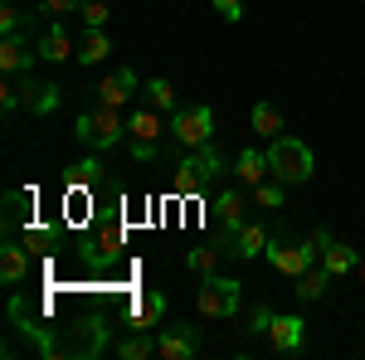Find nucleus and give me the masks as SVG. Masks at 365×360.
I'll return each instance as SVG.
<instances>
[{"label":"nucleus","mask_w":365,"mask_h":360,"mask_svg":"<svg viewBox=\"0 0 365 360\" xmlns=\"http://www.w3.org/2000/svg\"><path fill=\"white\" fill-rule=\"evenodd\" d=\"M73 137L83 141L88 151H113L117 141L127 137V122H122V112H117V108L98 103L93 112H83V117L73 122Z\"/></svg>","instance_id":"obj_1"},{"label":"nucleus","mask_w":365,"mask_h":360,"mask_svg":"<svg viewBox=\"0 0 365 360\" xmlns=\"http://www.w3.org/2000/svg\"><path fill=\"white\" fill-rule=\"evenodd\" d=\"M268 170L282 185H307L312 180V151L297 137H273L268 141Z\"/></svg>","instance_id":"obj_2"},{"label":"nucleus","mask_w":365,"mask_h":360,"mask_svg":"<svg viewBox=\"0 0 365 360\" xmlns=\"http://www.w3.org/2000/svg\"><path fill=\"white\" fill-rule=\"evenodd\" d=\"M239 297H244V287L234 282V277H200V292H195V307L205 322H229V317H239Z\"/></svg>","instance_id":"obj_3"},{"label":"nucleus","mask_w":365,"mask_h":360,"mask_svg":"<svg viewBox=\"0 0 365 360\" xmlns=\"http://www.w3.org/2000/svg\"><path fill=\"white\" fill-rule=\"evenodd\" d=\"M225 170V161H220V151L215 146H200V151H185V161H180V170H175V190L180 195H200L215 175Z\"/></svg>","instance_id":"obj_4"},{"label":"nucleus","mask_w":365,"mask_h":360,"mask_svg":"<svg viewBox=\"0 0 365 360\" xmlns=\"http://www.w3.org/2000/svg\"><path fill=\"white\" fill-rule=\"evenodd\" d=\"M170 137L180 141L185 151L210 146V137H215V112L210 108H175V117H170Z\"/></svg>","instance_id":"obj_5"},{"label":"nucleus","mask_w":365,"mask_h":360,"mask_svg":"<svg viewBox=\"0 0 365 360\" xmlns=\"http://www.w3.org/2000/svg\"><path fill=\"white\" fill-rule=\"evenodd\" d=\"M161 112L156 108H141V112H132V122H127V137H132V161H156V141H161Z\"/></svg>","instance_id":"obj_6"},{"label":"nucleus","mask_w":365,"mask_h":360,"mask_svg":"<svg viewBox=\"0 0 365 360\" xmlns=\"http://www.w3.org/2000/svg\"><path fill=\"white\" fill-rule=\"evenodd\" d=\"M317 249H322L317 239H307V244H268V263H273L282 277H302L312 263H317Z\"/></svg>","instance_id":"obj_7"},{"label":"nucleus","mask_w":365,"mask_h":360,"mask_svg":"<svg viewBox=\"0 0 365 360\" xmlns=\"http://www.w3.org/2000/svg\"><path fill=\"white\" fill-rule=\"evenodd\" d=\"M312 239L322 244V268H327L331 277H346V273H356V268H361V253L351 249L346 239H331L327 229H317Z\"/></svg>","instance_id":"obj_8"},{"label":"nucleus","mask_w":365,"mask_h":360,"mask_svg":"<svg viewBox=\"0 0 365 360\" xmlns=\"http://www.w3.org/2000/svg\"><path fill=\"white\" fill-rule=\"evenodd\" d=\"M34 58H39V49L29 44L25 34H0V68H5L10 78H15V73L25 78L29 68H34Z\"/></svg>","instance_id":"obj_9"},{"label":"nucleus","mask_w":365,"mask_h":360,"mask_svg":"<svg viewBox=\"0 0 365 360\" xmlns=\"http://www.w3.org/2000/svg\"><path fill=\"white\" fill-rule=\"evenodd\" d=\"M161 317H166V297L161 292H132V302H127V326L132 331L161 326Z\"/></svg>","instance_id":"obj_10"},{"label":"nucleus","mask_w":365,"mask_h":360,"mask_svg":"<svg viewBox=\"0 0 365 360\" xmlns=\"http://www.w3.org/2000/svg\"><path fill=\"white\" fill-rule=\"evenodd\" d=\"M195 346H200V336L195 326H161V336H156V356L161 360H190L195 356Z\"/></svg>","instance_id":"obj_11"},{"label":"nucleus","mask_w":365,"mask_h":360,"mask_svg":"<svg viewBox=\"0 0 365 360\" xmlns=\"http://www.w3.org/2000/svg\"><path fill=\"white\" fill-rule=\"evenodd\" d=\"M234 258H258V253H268V229L263 224H253V220H244L234 234H229V244H225Z\"/></svg>","instance_id":"obj_12"},{"label":"nucleus","mask_w":365,"mask_h":360,"mask_svg":"<svg viewBox=\"0 0 365 360\" xmlns=\"http://www.w3.org/2000/svg\"><path fill=\"white\" fill-rule=\"evenodd\" d=\"M268 351L297 356V351H302V317H273V326H268Z\"/></svg>","instance_id":"obj_13"},{"label":"nucleus","mask_w":365,"mask_h":360,"mask_svg":"<svg viewBox=\"0 0 365 360\" xmlns=\"http://www.w3.org/2000/svg\"><path fill=\"white\" fill-rule=\"evenodd\" d=\"M20 98H25V108L34 112V117H49V112L58 108V83H44V78H29V73H25Z\"/></svg>","instance_id":"obj_14"},{"label":"nucleus","mask_w":365,"mask_h":360,"mask_svg":"<svg viewBox=\"0 0 365 360\" xmlns=\"http://www.w3.org/2000/svg\"><path fill=\"white\" fill-rule=\"evenodd\" d=\"M93 93H98V103H108V108H122V103L137 93V73H132V68H117V73H108V78L93 88Z\"/></svg>","instance_id":"obj_15"},{"label":"nucleus","mask_w":365,"mask_h":360,"mask_svg":"<svg viewBox=\"0 0 365 360\" xmlns=\"http://www.w3.org/2000/svg\"><path fill=\"white\" fill-rule=\"evenodd\" d=\"M34 49H39V58H49V63H63L68 54H78V44L68 39V29H63V25H49L39 39H34Z\"/></svg>","instance_id":"obj_16"},{"label":"nucleus","mask_w":365,"mask_h":360,"mask_svg":"<svg viewBox=\"0 0 365 360\" xmlns=\"http://www.w3.org/2000/svg\"><path fill=\"white\" fill-rule=\"evenodd\" d=\"M25 273H29V244H5L0 249V282L15 287V282H25Z\"/></svg>","instance_id":"obj_17"},{"label":"nucleus","mask_w":365,"mask_h":360,"mask_svg":"<svg viewBox=\"0 0 365 360\" xmlns=\"http://www.w3.org/2000/svg\"><path fill=\"white\" fill-rule=\"evenodd\" d=\"M210 220L225 224V234H234V229L244 224V195H239V190L215 195V205H210Z\"/></svg>","instance_id":"obj_18"},{"label":"nucleus","mask_w":365,"mask_h":360,"mask_svg":"<svg viewBox=\"0 0 365 360\" xmlns=\"http://www.w3.org/2000/svg\"><path fill=\"white\" fill-rule=\"evenodd\" d=\"M292 282H297L292 292H297L302 302H317V297H327V287H331V273H327L322 263H312L307 273H302V277H292Z\"/></svg>","instance_id":"obj_19"},{"label":"nucleus","mask_w":365,"mask_h":360,"mask_svg":"<svg viewBox=\"0 0 365 360\" xmlns=\"http://www.w3.org/2000/svg\"><path fill=\"white\" fill-rule=\"evenodd\" d=\"M113 54V39H108V29H88L83 39H78V63H98V58H108Z\"/></svg>","instance_id":"obj_20"},{"label":"nucleus","mask_w":365,"mask_h":360,"mask_svg":"<svg viewBox=\"0 0 365 360\" xmlns=\"http://www.w3.org/2000/svg\"><path fill=\"white\" fill-rule=\"evenodd\" d=\"M234 175H239L244 185H258V180H263V175H273V170H268V156H263V151H239Z\"/></svg>","instance_id":"obj_21"},{"label":"nucleus","mask_w":365,"mask_h":360,"mask_svg":"<svg viewBox=\"0 0 365 360\" xmlns=\"http://www.w3.org/2000/svg\"><path fill=\"white\" fill-rule=\"evenodd\" d=\"M225 253L229 249H210V244H205V249H190L185 253V268L195 277H210V273H220V258H225Z\"/></svg>","instance_id":"obj_22"},{"label":"nucleus","mask_w":365,"mask_h":360,"mask_svg":"<svg viewBox=\"0 0 365 360\" xmlns=\"http://www.w3.org/2000/svg\"><path fill=\"white\" fill-rule=\"evenodd\" d=\"M117 356H122V360H146V356H156V336H151V331H132L127 341H117Z\"/></svg>","instance_id":"obj_23"},{"label":"nucleus","mask_w":365,"mask_h":360,"mask_svg":"<svg viewBox=\"0 0 365 360\" xmlns=\"http://www.w3.org/2000/svg\"><path fill=\"white\" fill-rule=\"evenodd\" d=\"M253 132H263L268 141L282 137V112L273 108V103H258V108H253Z\"/></svg>","instance_id":"obj_24"},{"label":"nucleus","mask_w":365,"mask_h":360,"mask_svg":"<svg viewBox=\"0 0 365 360\" xmlns=\"http://www.w3.org/2000/svg\"><path fill=\"white\" fill-rule=\"evenodd\" d=\"M282 190H287V185H282L278 175H273V180H258V185H253V205H258V210H282Z\"/></svg>","instance_id":"obj_25"},{"label":"nucleus","mask_w":365,"mask_h":360,"mask_svg":"<svg viewBox=\"0 0 365 360\" xmlns=\"http://www.w3.org/2000/svg\"><path fill=\"white\" fill-rule=\"evenodd\" d=\"M146 108H156V112H175V88H170L166 78H151V83H146Z\"/></svg>","instance_id":"obj_26"},{"label":"nucleus","mask_w":365,"mask_h":360,"mask_svg":"<svg viewBox=\"0 0 365 360\" xmlns=\"http://www.w3.org/2000/svg\"><path fill=\"white\" fill-rule=\"evenodd\" d=\"M98 156H88V161H78V166H68V190H88L93 180H98Z\"/></svg>","instance_id":"obj_27"},{"label":"nucleus","mask_w":365,"mask_h":360,"mask_svg":"<svg viewBox=\"0 0 365 360\" xmlns=\"http://www.w3.org/2000/svg\"><path fill=\"white\" fill-rule=\"evenodd\" d=\"M78 15H83V25H88V29H103L108 20H113L108 0H83V10H78Z\"/></svg>","instance_id":"obj_28"},{"label":"nucleus","mask_w":365,"mask_h":360,"mask_svg":"<svg viewBox=\"0 0 365 360\" xmlns=\"http://www.w3.org/2000/svg\"><path fill=\"white\" fill-rule=\"evenodd\" d=\"M83 10V0H39V15H78Z\"/></svg>","instance_id":"obj_29"},{"label":"nucleus","mask_w":365,"mask_h":360,"mask_svg":"<svg viewBox=\"0 0 365 360\" xmlns=\"http://www.w3.org/2000/svg\"><path fill=\"white\" fill-rule=\"evenodd\" d=\"M20 29H25V10L0 5V34H20Z\"/></svg>","instance_id":"obj_30"},{"label":"nucleus","mask_w":365,"mask_h":360,"mask_svg":"<svg viewBox=\"0 0 365 360\" xmlns=\"http://www.w3.org/2000/svg\"><path fill=\"white\" fill-rule=\"evenodd\" d=\"M273 317H278V312H268V307H253V312H249V326H244V331H253V336H268Z\"/></svg>","instance_id":"obj_31"},{"label":"nucleus","mask_w":365,"mask_h":360,"mask_svg":"<svg viewBox=\"0 0 365 360\" xmlns=\"http://www.w3.org/2000/svg\"><path fill=\"white\" fill-rule=\"evenodd\" d=\"M49 239H54V234H49L44 224H25V244L29 249H49Z\"/></svg>","instance_id":"obj_32"},{"label":"nucleus","mask_w":365,"mask_h":360,"mask_svg":"<svg viewBox=\"0 0 365 360\" xmlns=\"http://www.w3.org/2000/svg\"><path fill=\"white\" fill-rule=\"evenodd\" d=\"M215 10L225 15L229 25H239V20H244V0H215Z\"/></svg>","instance_id":"obj_33"},{"label":"nucleus","mask_w":365,"mask_h":360,"mask_svg":"<svg viewBox=\"0 0 365 360\" xmlns=\"http://www.w3.org/2000/svg\"><path fill=\"white\" fill-rule=\"evenodd\" d=\"M0 108H5V112L25 108V98H20V83H5V88H0Z\"/></svg>","instance_id":"obj_34"},{"label":"nucleus","mask_w":365,"mask_h":360,"mask_svg":"<svg viewBox=\"0 0 365 360\" xmlns=\"http://www.w3.org/2000/svg\"><path fill=\"white\" fill-rule=\"evenodd\" d=\"M103 249H108V253H117V249H122V224L103 229Z\"/></svg>","instance_id":"obj_35"},{"label":"nucleus","mask_w":365,"mask_h":360,"mask_svg":"<svg viewBox=\"0 0 365 360\" xmlns=\"http://www.w3.org/2000/svg\"><path fill=\"white\" fill-rule=\"evenodd\" d=\"M356 273H361V277H365V258H361V268H356Z\"/></svg>","instance_id":"obj_36"},{"label":"nucleus","mask_w":365,"mask_h":360,"mask_svg":"<svg viewBox=\"0 0 365 360\" xmlns=\"http://www.w3.org/2000/svg\"><path fill=\"white\" fill-rule=\"evenodd\" d=\"M5 5H15V0H5Z\"/></svg>","instance_id":"obj_37"}]
</instances>
